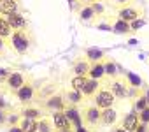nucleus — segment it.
Instances as JSON below:
<instances>
[{
  "mask_svg": "<svg viewBox=\"0 0 149 132\" xmlns=\"http://www.w3.org/2000/svg\"><path fill=\"white\" fill-rule=\"evenodd\" d=\"M9 41H11V46L19 55H26L30 51V48L33 46V37L30 35L28 30H14Z\"/></svg>",
  "mask_w": 149,
  "mask_h": 132,
  "instance_id": "nucleus-1",
  "label": "nucleus"
},
{
  "mask_svg": "<svg viewBox=\"0 0 149 132\" xmlns=\"http://www.w3.org/2000/svg\"><path fill=\"white\" fill-rule=\"evenodd\" d=\"M109 88H111V92L114 93L116 99H126L130 95L132 85L128 83L126 76H116V78L109 79Z\"/></svg>",
  "mask_w": 149,
  "mask_h": 132,
  "instance_id": "nucleus-2",
  "label": "nucleus"
},
{
  "mask_svg": "<svg viewBox=\"0 0 149 132\" xmlns=\"http://www.w3.org/2000/svg\"><path fill=\"white\" fill-rule=\"evenodd\" d=\"M95 99H93V104L97 106V107H100V109H107V107H114V104H116V97H114V93L111 92V88H109V85L107 86H100L98 88V92L93 95Z\"/></svg>",
  "mask_w": 149,
  "mask_h": 132,
  "instance_id": "nucleus-3",
  "label": "nucleus"
},
{
  "mask_svg": "<svg viewBox=\"0 0 149 132\" xmlns=\"http://www.w3.org/2000/svg\"><path fill=\"white\" fill-rule=\"evenodd\" d=\"M28 83V76L23 74V72H18V71H11L6 78H4V85H6V90L9 92H18L21 86H25Z\"/></svg>",
  "mask_w": 149,
  "mask_h": 132,
  "instance_id": "nucleus-4",
  "label": "nucleus"
},
{
  "mask_svg": "<svg viewBox=\"0 0 149 132\" xmlns=\"http://www.w3.org/2000/svg\"><path fill=\"white\" fill-rule=\"evenodd\" d=\"M100 118H102V109L97 107L95 104L86 106L83 109V121H84V125L88 128H97L98 125H102L100 123Z\"/></svg>",
  "mask_w": 149,
  "mask_h": 132,
  "instance_id": "nucleus-5",
  "label": "nucleus"
},
{
  "mask_svg": "<svg viewBox=\"0 0 149 132\" xmlns=\"http://www.w3.org/2000/svg\"><path fill=\"white\" fill-rule=\"evenodd\" d=\"M142 14H144V9L140 6H137V4H132V6H126V7H121V9L116 11V16L119 20L128 21V23H132L135 20H140Z\"/></svg>",
  "mask_w": 149,
  "mask_h": 132,
  "instance_id": "nucleus-6",
  "label": "nucleus"
},
{
  "mask_svg": "<svg viewBox=\"0 0 149 132\" xmlns=\"http://www.w3.org/2000/svg\"><path fill=\"white\" fill-rule=\"evenodd\" d=\"M67 99H65V93H54V95H49V97H46V100H44V107L47 109V111H65V107H67Z\"/></svg>",
  "mask_w": 149,
  "mask_h": 132,
  "instance_id": "nucleus-7",
  "label": "nucleus"
},
{
  "mask_svg": "<svg viewBox=\"0 0 149 132\" xmlns=\"http://www.w3.org/2000/svg\"><path fill=\"white\" fill-rule=\"evenodd\" d=\"M51 120H53V125L56 127V130L74 128V123H72V120L67 116L65 111H54V113H51Z\"/></svg>",
  "mask_w": 149,
  "mask_h": 132,
  "instance_id": "nucleus-8",
  "label": "nucleus"
},
{
  "mask_svg": "<svg viewBox=\"0 0 149 132\" xmlns=\"http://www.w3.org/2000/svg\"><path fill=\"white\" fill-rule=\"evenodd\" d=\"M35 86L28 81L25 86H21L18 92H14V95H16V99L19 100V102H23V104H30L33 99H35Z\"/></svg>",
  "mask_w": 149,
  "mask_h": 132,
  "instance_id": "nucleus-9",
  "label": "nucleus"
},
{
  "mask_svg": "<svg viewBox=\"0 0 149 132\" xmlns=\"http://www.w3.org/2000/svg\"><path fill=\"white\" fill-rule=\"evenodd\" d=\"M6 18H7V21H9V25H11L13 30H28V21H26V18L19 11L11 13Z\"/></svg>",
  "mask_w": 149,
  "mask_h": 132,
  "instance_id": "nucleus-10",
  "label": "nucleus"
},
{
  "mask_svg": "<svg viewBox=\"0 0 149 132\" xmlns=\"http://www.w3.org/2000/svg\"><path fill=\"white\" fill-rule=\"evenodd\" d=\"M139 125H140V120H139V113H137V111L128 113V114L121 120V123H119V127L125 128V130H128V132H135Z\"/></svg>",
  "mask_w": 149,
  "mask_h": 132,
  "instance_id": "nucleus-11",
  "label": "nucleus"
},
{
  "mask_svg": "<svg viewBox=\"0 0 149 132\" xmlns=\"http://www.w3.org/2000/svg\"><path fill=\"white\" fill-rule=\"evenodd\" d=\"M91 69V62L88 58H77L72 65V72L74 76H88Z\"/></svg>",
  "mask_w": 149,
  "mask_h": 132,
  "instance_id": "nucleus-12",
  "label": "nucleus"
},
{
  "mask_svg": "<svg viewBox=\"0 0 149 132\" xmlns=\"http://www.w3.org/2000/svg\"><path fill=\"white\" fill-rule=\"evenodd\" d=\"M118 118H119V114H118L116 107H107V109H102L100 123H102V125H105V127H109V125L118 123Z\"/></svg>",
  "mask_w": 149,
  "mask_h": 132,
  "instance_id": "nucleus-13",
  "label": "nucleus"
},
{
  "mask_svg": "<svg viewBox=\"0 0 149 132\" xmlns=\"http://www.w3.org/2000/svg\"><path fill=\"white\" fill-rule=\"evenodd\" d=\"M100 86H102L100 79H93V78L88 76V81H86V85H84V88H83V95H84V97H93V95L98 92Z\"/></svg>",
  "mask_w": 149,
  "mask_h": 132,
  "instance_id": "nucleus-14",
  "label": "nucleus"
},
{
  "mask_svg": "<svg viewBox=\"0 0 149 132\" xmlns=\"http://www.w3.org/2000/svg\"><path fill=\"white\" fill-rule=\"evenodd\" d=\"M19 11V4L18 0H0V14H11Z\"/></svg>",
  "mask_w": 149,
  "mask_h": 132,
  "instance_id": "nucleus-15",
  "label": "nucleus"
},
{
  "mask_svg": "<svg viewBox=\"0 0 149 132\" xmlns=\"http://www.w3.org/2000/svg\"><path fill=\"white\" fill-rule=\"evenodd\" d=\"M19 127L25 132H39V120H35V118H23L21 116Z\"/></svg>",
  "mask_w": 149,
  "mask_h": 132,
  "instance_id": "nucleus-16",
  "label": "nucleus"
},
{
  "mask_svg": "<svg viewBox=\"0 0 149 132\" xmlns=\"http://www.w3.org/2000/svg\"><path fill=\"white\" fill-rule=\"evenodd\" d=\"M65 99H67V102L68 104H74V106H79L83 100H84V95H83V92H77V90H67L65 92Z\"/></svg>",
  "mask_w": 149,
  "mask_h": 132,
  "instance_id": "nucleus-17",
  "label": "nucleus"
},
{
  "mask_svg": "<svg viewBox=\"0 0 149 132\" xmlns=\"http://www.w3.org/2000/svg\"><path fill=\"white\" fill-rule=\"evenodd\" d=\"M88 76L93 78V79H102V78L105 76V65H104L102 62H93Z\"/></svg>",
  "mask_w": 149,
  "mask_h": 132,
  "instance_id": "nucleus-18",
  "label": "nucleus"
},
{
  "mask_svg": "<svg viewBox=\"0 0 149 132\" xmlns=\"http://www.w3.org/2000/svg\"><path fill=\"white\" fill-rule=\"evenodd\" d=\"M19 114H21L23 118H35V120L42 118V116H40V114H42L40 107H35V106H25V107L19 111Z\"/></svg>",
  "mask_w": 149,
  "mask_h": 132,
  "instance_id": "nucleus-19",
  "label": "nucleus"
},
{
  "mask_svg": "<svg viewBox=\"0 0 149 132\" xmlns=\"http://www.w3.org/2000/svg\"><path fill=\"white\" fill-rule=\"evenodd\" d=\"M39 132H56V127L53 125V120L49 116L39 118Z\"/></svg>",
  "mask_w": 149,
  "mask_h": 132,
  "instance_id": "nucleus-20",
  "label": "nucleus"
},
{
  "mask_svg": "<svg viewBox=\"0 0 149 132\" xmlns=\"http://www.w3.org/2000/svg\"><path fill=\"white\" fill-rule=\"evenodd\" d=\"M13 32H14V30L11 28L7 18H2V16H0V37H2V39H11Z\"/></svg>",
  "mask_w": 149,
  "mask_h": 132,
  "instance_id": "nucleus-21",
  "label": "nucleus"
},
{
  "mask_svg": "<svg viewBox=\"0 0 149 132\" xmlns=\"http://www.w3.org/2000/svg\"><path fill=\"white\" fill-rule=\"evenodd\" d=\"M86 81H88V76H74L70 79V88L72 90H77V92H83Z\"/></svg>",
  "mask_w": 149,
  "mask_h": 132,
  "instance_id": "nucleus-22",
  "label": "nucleus"
},
{
  "mask_svg": "<svg viewBox=\"0 0 149 132\" xmlns=\"http://www.w3.org/2000/svg\"><path fill=\"white\" fill-rule=\"evenodd\" d=\"M104 2L111 7V9H114V11H118V9H121V7H126V6H132V4H135L137 0H104Z\"/></svg>",
  "mask_w": 149,
  "mask_h": 132,
  "instance_id": "nucleus-23",
  "label": "nucleus"
},
{
  "mask_svg": "<svg viewBox=\"0 0 149 132\" xmlns=\"http://www.w3.org/2000/svg\"><path fill=\"white\" fill-rule=\"evenodd\" d=\"M105 76L111 79V78H116V76H119V72H118V67H116V63L112 62V60H107L105 63Z\"/></svg>",
  "mask_w": 149,
  "mask_h": 132,
  "instance_id": "nucleus-24",
  "label": "nucleus"
},
{
  "mask_svg": "<svg viewBox=\"0 0 149 132\" xmlns=\"http://www.w3.org/2000/svg\"><path fill=\"white\" fill-rule=\"evenodd\" d=\"M86 58L93 63V62H100L102 58H104V51H100V49H88L86 51Z\"/></svg>",
  "mask_w": 149,
  "mask_h": 132,
  "instance_id": "nucleus-25",
  "label": "nucleus"
},
{
  "mask_svg": "<svg viewBox=\"0 0 149 132\" xmlns=\"http://www.w3.org/2000/svg\"><path fill=\"white\" fill-rule=\"evenodd\" d=\"M149 104H147V99H146V95H140L137 100H135V104H133V111H137V113H140L142 109H146Z\"/></svg>",
  "mask_w": 149,
  "mask_h": 132,
  "instance_id": "nucleus-26",
  "label": "nucleus"
},
{
  "mask_svg": "<svg viewBox=\"0 0 149 132\" xmlns=\"http://www.w3.org/2000/svg\"><path fill=\"white\" fill-rule=\"evenodd\" d=\"M126 79H128V83H130L133 88H139V86H140V78H139V76H135V74H126Z\"/></svg>",
  "mask_w": 149,
  "mask_h": 132,
  "instance_id": "nucleus-27",
  "label": "nucleus"
},
{
  "mask_svg": "<svg viewBox=\"0 0 149 132\" xmlns=\"http://www.w3.org/2000/svg\"><path fill=\"white\" fill-rule=\"evenodd\" d=\"M139 120H140V123H149V106L139 113Z\"/></svg>",
  "mask_w": 149,
  "mask_h": 132,
  "instance_id": "nucleus-28",
  "label": "nucleus"
},
{
  "mask_svg": "<svg viewBox=\"0 0 149 132\" xmlns=\"http://www.w3.org/2000/svg\"><path fill=\"white\" fill-rule=\"evenodd\" d=\"M144 23H146V21L140 18V20H135V21H132V23H130V27H132V30L135 32V30H139L140 27H144Z\"/></svg>",
  "mask_w": 149,
  "mask_h": 132,
  "instance_id": "nucleus-29",
  "label": "nucleus"
},
{
  "mask_svg": "<svg viewBox=\"0 0 149 132\" xmlns=\"http://www.w3.org/2000/svg\"><path fill=\"white\" fill-rule=\"evenodd\" d=\"M135 132H149V123H140Z\"/></svg>",
  "mask_w": 149,
  "mask_h": 132,
  "instance_id": "nucleus-30",
  "label": "nucleus"
},
{
  "mask_svg": "<svg viewBox=\"0 0 149 132\" xmlns=\"http://www.w3.org/2000/svg\"><path fill=\"white\" fill-rule=\"evenodd\" d=\"M9 132H25L21 127H19V123L18 125H9Z\"/></svg>",
  "mask_w": 149,
  "mask_h": 132,
  "instance_id": "nucleus-31",
  "label": "nucleus"
},
{
  "mask_svg": "<svg viewBox=\"0 0 149 132\" xmlns=\"http://www.w3.org/2000/svg\"><path fill=\"white\" fill-rule=\"evenodd\" d=\"M6 118H7L6 109H0V123H4V121H6Z\"/></svg>",
  "mask_w": 149,
  "mask_h": 132,
  "instance_id": "nucleus-32",
  "label": "nucleus"
},
{
  "mask_svg": "<svg viewBox=\"0 0 149 132\" xmlns=\"http://www.w3.org/2000/svg\"><path fill=\"white\" fill-rule=\"evenodd\" d=\"M9 72H11L9 69H0V78H6V76H7Z\"/></svg>",
  "mask_w": 149,
  "mask_h": 132,
  "instance_id": "nucleus-33",
  "label": "nucleus"
},
{
  "mask_svg": "<svg viewBox=\"0 0 149 132\" xmlns=\"http://www.w3.org/2000/svg\"><path fill=\"white\" fill-rule=\"evenodd\" d=\"M0 109H7V102L0 99Z\"/></svg>",
  "mask_w": 149,
  "mask_h": 132,
  "instance_id": "nucleus-34",
  "label": "nucleus"
},
{
  "mask_svg": "<svg viewBox=\"0 0 149 132\" xmlns=\"http://www.w3.org/2000/svg\"><path fill=\"white\" fill-rule=\"evenodd\" d=\"M6 48V39H2V37H0V51H2Z\"/></svg>",
  "mask_w": 149,
  "mask_h": 132,
  "instance_id": "nucleus-35",
  "label": "nucleus"
},
{
  "mask_svg": "<svg viewBox=\"0 0 149 132\" xmlns=\"http://www.w3.org/2000/svg\"><path fill=\"white\" fill-rule=\"evenodd\" d=\"M68 4H70V7H74V6L77 4V0H68Z\"/></svg>",
  "mask_w": 149,
  "mask_h": 132,
  "instance_id": "nucleus-36",
  "label": "nucleus"
},
{
  "mask_svg": "<svg viewBox=\"0 0 149 132\" xmlns=\"http://www.w3.org/2000/svg\"><path fill=\"white\" fill-rule=\"evenodd\" d=\"M144 95H146V99H147V104H149V88L146 90V93H144Z\"/></svg>",
  "mask_w": 149,
  "mask_h": 132,
  "instance_id": "nucleus-37",
  "label": "nucleus"
},
{
  "mask_svg": "<svg viewBox=\"0 0 149 132\" xmlns=\"http://www.w3.org/2000/svg\"><path fill=\"white\" fill-rule=\"evenodd\" d=\"M56 132H74V128H67V130H56Z\"/></svg>",
  "mask_w": 149,
  "mask_h": 132,
  "instance_id": "nucleus-38",
  "label": "nucleus"
},
{
  "mask_svg": "<svg viewBox=\"0 0 149 132\" xmlns=\"http://www.w3.org/2000/svg\"><path fill=\"white\" fill-rule=\"evenodd\" d=\"M114 132H128V130H125V128H121V127H119V128H116Z\"/></svg>",
  "mask_w": 149,
  "mask_h": 132,
  "instance_id": "nucleus-39",
  "label": "nucleus"
}]
</instances>
